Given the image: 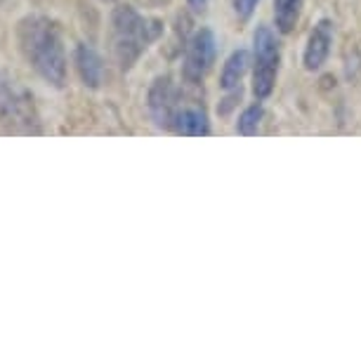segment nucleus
Listing matches in <instances>:
<instances>
[{
    "mask_svg": "<svg viewBox=\"0 0 361 361\" xmlns=\"http://www.w3.org/2000/svg\"><path fill=\"white\" fill-rule=\"evenodd\" d=\"M19 52L29 66L52 87L66 83V52L59 26L50 17L29 15L17 24Z\"/></svg>",
    "mask_w": 361,
    "mask_h": 361,
    "instance_id": "1",
    "label": "nucleus"
},
{
    "mask_svg": "<svg viewBox=\"0 0 361 361\" xmlns=\"http://www.w3.org/2000/svg\"><path fill=\"white\" fill-rule=\"evenodd\" d=\"M163 36V24L154 17L140 15L130 5H121L111 15L114 57L123 71H130L137 59Z\"/></svg>",
    "mask_w": 361,
    "mask_h": 361,
    "instance_id": "2",
    "label": "nucleus"
},
{
    "mask_svg": "<svg viewBox=\"0 0 361 361\" xmlns=\"http://www.w3.org/2000/svg\"><path fill=\"white\" fill-rule=\"evenodd\" d=\"M0 130L8 135L43 133L33 94L5 71H0Z\"/></svg>",
    "mask_w": 361,
    "mask_h": 361,
    "instance_id": "3",
    "label": "nucleus"
},
{
    "mask_svg": "<svg viewBox=\"0 0 361 361\" xmlns=\"http://www.w3.org/2000/svg\"><path fill=\"white\" fill-rule=\"evenodd\" d=\"M253 52H255V64H253V94L257 99L269 97L276 83L279 62H281V47H279L276 36L271 33L269 26H257L253 36Z\"/></svg>",
    "mask_w": 361,
    "mask_h": 361,
    "instance_id": "4",
    "label": "nucleus"
},
{
    "mask_svg": "<svg viewBox=\"0 0 361 361\" xmlns=\"http://www.w3.org/2000/svg\"><path fill=\"white\" fill-rule=\"evenodd\" d=\"M147 109L152 121L163 130H173V121L182 109V90L173 76H159L149 87Z\"/></svg>",
    "mask_w": 361,
    "mask_h": 361,
    "instance_id": "5",
    "label": "nucleus"
},
{
    "mask_svg": "<svg viewBox=\"0 0 361 361\" xmlns=\"http://www.w3.org/2000/svg\"><path fill=\"white\" fill-rule=\"evenodd\" d=\"M217 54V38L210 29L196 31L187 45L185 54V78L189 83H199L206 73L213 69Z\"/></svg>",
    "mask_w": 361,
    "mask_h": 361,
    "instance_id": "6",
    "label": "nucleus"
},
{
    "mask_svg": "<svg viewBox=\"0 0 361 361\" xmlns=\"http://www.w3.org/2000/svg\"><path fill=\"white\" fill-rule=\"evenodd\" d=\"M331 45H333V22L331 19H319V24L312 29L310 38H307V47H305V69L307 71H319L324 69L326 59L331 54Z\"/></svg>",
    "mask_w": 361,
    "mask_h": 361,
    "instance_id": "7",
    "label": "nucleus"
},
{
    "mask_svg": "<svg viewBox=\"0 0 361 361\" xmlns=\"http://www.w3.org/2000/svg\"><path fill=\"white\" fill-rule=\"evenodd\" d=\"M73 62H76V71L83 85L90 87V90H97L102 80H104V64H102L97 50L87 43H78L76 52H73Z\"/></svg>",
    "mask_w": 361,
    "mask_h": 361,
    "instance_id": "8",
    "label": "nucleus"
},
{
    "mask_svg": "<svg viewBox=\"0 0 361 361\" xmlns=\"http://www.w3.org/2000/svg\"><path fill=\"white\" fill-rule=\"evenodd\" d=\"M173 133L185 137H206L210 135L208 116L199 106H182L173 121Z\"/></svg>",
    "mask_w": 361,
    "mask_h": 361,
    "instance_id": "9",
    "label": "nucleus"
},
{
    "mask_svg": "<svg viewBox=\"0 0 361 361\" xmlns=\"http://www.w3.org/2000/svg\"><path fill=\"white\" fill-rule=\"evenodd\" d=\"M248 64H250V54L246 50H234L227 57V62L222 66V73H220V87L227 92H234V90H241V80L246 76L248 71Z\"/></svg>",
    "mask_w": 361,
    "mask_h": 361,
    "instance_id": "10",
    "label": "nucleus"
},
{
    "mask_svg": "<svg viewBox=\"0 0 361 361\" xmlns=\"http://www.w3.org/2000/svg\"><path fill=\"white\" fill-rule=\"evenodd\" d=\"M305 0H274V22L281 33H290L300 22Z\"/></svg>",
    "mask_w": 361,
    "mask_h": 361,
    "instance_id": "11",
    "label": "nucleus"
},
{
    "mask_svg": "<svg viewBox=\"0 0 361 361\" xmlns=\"http://www.w3.org/2000/svg\"><path fill=\"white\" fill-rule=\"evenodd\" d=\"M262 106L260 104H250L248 109H243V114L238 116V123H236V133L238 135H250L257 133V128H260V121H262Z\"/></svg>",
    "mask_w": 361,
    "mask_h": 361,
    "instance_id": "12",
    "label": "nucleus"
},
{
    "mask_svg": "<svg viewBox=\"0 0 361 361\" xmlns=\"http://www.w3.org/2000/svg\"><path fill=\"white\" fill-rule=\"evenodd\" d=\"M257 3L260 0H234V12H236V17L238 19H250V15L255 12V8H257Z\"/></svg>",
    "mask_w": 361,
    "mask_h": 361,
    "instance_id": "13",
    "label": "nucleus"
},
{
    "mask_svg": "<svg viewBox=\"0 0 361 361\" xmlns=\"http://www.w3.org/2000/svg\"><path fill=\"white\" fill-rule=\"evenodd\" d=\"M189 3V8H192L194 12H203L208 8V0H187Z\"/></svg>",
    "mask_w": 361,
    "mask_h": 361,
    "instance_id": "14",
    "label": "nucleus"
}]
</instances>
